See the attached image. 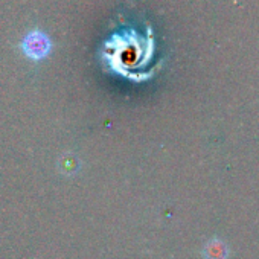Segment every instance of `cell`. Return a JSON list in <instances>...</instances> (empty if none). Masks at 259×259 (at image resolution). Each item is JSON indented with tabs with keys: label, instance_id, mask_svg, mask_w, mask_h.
Returning <instances> with one entry per match:
<instances>
[{
	"label": "cell",
	"instance_id": "cell-1",
	"mask_svg": "<svg viewBox=\"0 0 259 259\" xmlns=\"http://www.w3.org/2000/svg\"><path fill=\"white\" fill-rule=\"evenodd\" d=\"M23 54L31 60H41L51 52V40L41 31L29 32L22 41Z\"/></svg>",
	"mask_w": 259,
	"mask_h": 259
},
{
	"label": "cell",
	"instance_id": "cell-2",
	"mask_svg": "<svg viewBox=\"0 0 259 259\" xmlns=\"http://www.w3.org/2000/svg\"><path fill=\"white\" fill-rule=\"evenodd\" d=\"M204 256H206V259H226L227 248L221 241L215 239V241L209 242L207 247L204 248Z\"/></svg>",
	"mask_w": 259,
	"mask_h": 259
}]
</instances>
